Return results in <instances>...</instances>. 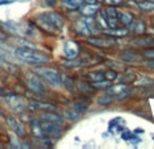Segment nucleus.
I'll use <instances>...</instances> for the list:
<instances>
[{
  "label": "nucleus",
  "mask_w": 154,
  "mask_h": 149,
  "mask_svg": "<svg viewBox=\"0 0 154 149\" xmlns=\"http://www.w3.org/2000/svg\"><path fill=\"white\" fill-rule=\"evenodd\" d=\"M15 56L18 57L20 61L26 62L30 65H41L49 61V57L46 54L41 53V52L35 50L32 48H26V46H20L15 50Z\"/></svg>",
  "instance_id": "nucleus-1"
},
{
  "label": "nucleus",
  "mask_w": 154,
  "mask_h": 149,
  "mask_svg": "<svg viewBox=\"0 0 154 149\" xmlns=\"http://www.w3.org/2000/svg\"><path fill=\"white\" fill-rule=\"evenodd\" d=\"M35 72L39 76H42L45 80H48L53 87H60L62 84L61 74L58 73V71L53 69V68H38V69H35Z\"/></svg>",
  "instance_id": "nucleus-2"
},
{
  "label": "nucleus",
  "mask_w": 154,
  "mask_h": 149,
  "mask_svg": "<svg viewBox=\"0 0 154 149\" xmlns=\"http://www.w3.org/2000/svg\"><path fill=\"white\" fill-rule=\"evenodd\" d=\"M24 83H26L27 88L30 91L35 94H45L46 92V87L43 84V81L34 73H27L24 77Z\"/></svg>",
  "instance_id": "nucleus-3"
},
{
  "label": "nucleus",
  "mask_w": 154,
  "mask_h": 149,
  "mask_svg": "<svg viewBox=\"0 0 154 149\" xmlns=\"http://www.w3.org/2000/svg\"><path fill=\"white\" fill-rule=\"evenodd\" d=\"M38 125L41 126V128L45 130V133L49 136V138H58L60 136H61V130H60L58 125H56V123H51L49 122V121H45V119H37Z\"/></svg>",
  "instance_id": "nucleus-4"
},
{
  "label": "nucleus",
  "mask_w": 154,
  "mask_h": 149,
  "mask_svg": "<svg viewBox=\"0 0 154 149\" xmlns=\"http://www.w3.org/2000/svg\"><path fill=\"white\" fill-rule=\"evenodd\" d=\"M39 15L42 16L43 19H46L56 30L62 29V26H64V18H62V15H60L58 12L49 11V12H42V14H39Z\"/></svg>",
  "instance_id": "nucleus-5"
},
{
  "label": "nucleus",
  "mask_w": 154,
  "mask_h": 149,
  "mask_svg": "<svg viewBox=\"0 0 154 149\" xmlns=\"http://www.w3.org/2000/svg\"><path fill=\"white\" fill-rule=\"evenodd\" d=\"M5 100L8 102L11 109L16 113H22L24 109H26V102H24V99L20 98L19 95H16V94H11L10 96L5 98Z\"/></svg>",
  "instance_id": "nucleus-6"
},
{
  "label": "nucleus",
  "mask_w": 154,
  "mask_h": 149,
  "mask_svg": "<svg viewBox=\"0 0 154 149\" xmlns=\"http://www.w3.org/2000/svg\"><path fill=\"white\" fill-rule=\"evenodd\" d=\"M80 53V45L75 41H66L64 45V56L68 60L76 59Z\"/></svg>",
  "instance_id": "nucleus-7"
},
{
  "label": "nucleus",
  "mask_w": 154,
  "mask_h": 149,
  "mask_svg": "<svg viewBox=\"0 0 154 149\" xmlns=\"http://www.w3.org/2000/svg\"><path fill=\"white\" fill-rule=\"evenodd\" d=\"M7 123L10 126V129L19 137H24L26 136V130H24V126L20 121H18L14 117H7Z\"/></svg>",
  "instance_id": "nucleus-8"
},
{
  "label": "nucleus",
  "mask_w": 154,
  "mask_h": 149,
  "mask_svg": "<svg viewBox=\"0 0 154 149\" xmlns=\"http://www.w3.org/2000/svg\"><path fill=\"white\" fill-rule=\"evenodd\" d=\"M108 94H112V95H118V99H122L123 96H126L128 94V87L125 84V83H120V84H115V85H109L107 88Z\"/></svg>",
  "instance_id": "nucleus-9"
},
{
  "label": "nucleus",
  "mask_w": 154,
  "mask_h": 149,
  "mask_svg": "<svg viewBox=\"0 0 154 149\" xmlns=\"http://www.w3.org/2000/svg\"><path fill=\"white\" fill-rule=\"evenodd\" d=\"M88 43L97 46V48H109L111 45H114V40H111V38L103 40V38H97V37H89L88 38Z\"/></svg>",
  "instance_id": "nucleus-10"
},
{
  "label": "nucleus",
  "mask_w": 154,
  "mask_h": 149,
  "mask_svg": "<svg viewBox=\"0 0 154 149\" xmlns=\"http://www.w3.org/2000/svg\"><path fill=\"white\" fill-rule=\"evenodd\" d=\"M41 118L45 121H49V122H51V123H56V125H58V126L64 125L62 117H60L58 114H56V113H53V111H43Z\"/></svg>",
  "instance_id": "nucleus-11"
},
{
  "label": "nucleus",
  "mask_w": 154,
  "mask_h": 149,
  "mask_svg": "<svg viewBox=\"0 0 154 149\" xmlns=\"http://www.w3.org/2000/svg\"><path fill=\"white\" fill-rule=\"evenodd\" d=\"M130 26H131V31H133L134 34H138V35L143 34L145 30H146V24H145V22L141 21V19H135L134 22L130 23Z\"/></svg>",
  "instance_id": "nucleus-12"
},
{
  "label": "nucleus",
  "mask_w": 154,
  "mask_h": 149,
  "mask_svg": "<svg viewBox=\"0 0 154 149\" xmlns=\"http://www.w3.org/2000/svg\"><path fill=\"white\" fill-rule=\"evenodd\" d=\"M116 18L119 19V22L123 26H128L133 22V15L127 11H116Z\"/></svg>",
  "instance_id": "nucleus-13"
},
{
  "label": "nucleus",
  "mask_w": 154,
  "mask_h": 149,
  "mask_svg": "<svg viewBox=\"0 0 154 149\" xmlns=\"http://www.w3.org/2000/svg\"><path fill=\"white\" fill-rule=\"evenodd\" d=\"M104 34L109 35V37H125V35L128 34V30L126 29H119V27H115V29H106L104 30Z\"/></svg>",
  "instance_id": "nucleus-14"
},
{
  "label": "nucleus",
  "mask_w": 154,
  "mask_h": 149,
  "mask_svg": "<svg viewBox=\"0 0 154 149\" xmlns=\"http://www.w3.org/2000/svg\"><path fill=\"white\" fill-rule=\"evenodd\" d=\"M80 12L84 16H93L97 12V7H96L95 4H87L85 7H82L81 10H80Z\"/></svg>",
  "instance_id": "nucleus-15"
},
{
  "label": "nucleus",
  "mask_w": 154,
  "mask_h": 149,
  "mask_svg": "<svg viewBox=\"0 0 154 149\" xmlns=\"http://www.w3.org/2000/svg\"><path fill=\"white\" fill-rule=\"evenodd\" d=\"M120 59L123 60L125 62H133V61H137L138 60V56H137L134 52H122L120 53Z\"/></svg>",
  "instance_id": "nucleus-16"
},
{
  "label": "nucleus",
  "mask_w": 154,
  "mask_h": 149,
  "mask_svg": "<svg viewBox=\"0 0 154 149\" xmlns=\"http://www.w3.org/2000/svg\"><path fill=\"white\" fill-rule=\"evenodd\" d=\"M30 109L35 110V109H43V110H53L54 106L49 103H42V102H37V100H32L30 102Z\"/></svg>",
  "instance_id": "nucleus-17"
},
{
  "label": "nucleus",
  "mask_w": 154,
  "mask_h": 149,
  "mask_svg": "<svg viewBox=\"0 0 154 149\" xmlns=\"http://www.w3.org/2000/svg\"><path fill=\"white\" fill-rule=\"evenodd\" d=\"M76 29H77V31H79L81 35H89L91 34V30L88 29V26L85 24L84 21H79V22H77V23H76Z\"/></svg>",
  "instance_id": "nucleus-18"
},
{
  "label": "nucleus",
  "mask_w": 154,
  "mask_h": 149,
  "mask_svg": "<svg viewBox=\"0 0 154 149\" xmlns=\"http://www.w3.org/2000/svg\"><path fill=\"white\" fill-rule=\"evenodd\" d=\"M137 45L147 48V46L154 45V40H153L152 37H142V38H138V40H137Z\"/></svg>",
  "instance_id": "nucleus-19"
},
{
  "label": "nucleus",
  "mask_w": 154,
  "mask_h": 149,
  "mask_svg": "<svg viewBox=\"0 0 154 149\" xmlns=\"http://www.w3.org/2000/svg\"><path fill=\"white\" fill-rule=\"evenodd\" d=\"M109 83H111L109 80H104V81H103V80H100V81H93L92 83V87L95 88V90H107V88L111 85Z\"/></svg>",
  "instance_id": "nucleus-20"
},
{
  "label": "nucleus",
  "mask_w": 154,
  "mask_h": 149,
  "mask_svg": "<svg viewBox=\"0 0 154 149\" xmlns=\"http://www.w3.org/2000/svg\"><path fill=\"white\" fill-rule=\"evenodd\" d=\"M84 2V0H62L65 7H68L69 10H75V8L80 7V4Z\"/></svg>",
  "instance_id": "nucleus-21"
},
{
  "label": "nucleus",
  "mask_w": 154,
  "mask_h": 149,
  "mask_svg": "<svg viewBox=\"0 0 154 149\" xmlns=\"http://www.w3.org/2000/svg\"><path fill=\"white\" fill-rule=\"evenodd\" d=\"M138 7L141 8L142 11H153L154 10V2H141V3H138Z\"/></svg>",
  "instance_id": "nucleus-22"
},
{
  "label": "nucleus",
  "mask_w": 154,
  "mask_h": 149,
  "mask_svg": "<svg viewBox=\"0 0 154 149\" xmlns=\"http://www.w3.org/2000/svg\"><path fill=\"white\" fill-rule=\"evenodd\" d=\"M88 79L91 80V81H100V80H103L104 79V73L103 72H91V73H88Z\"/></svg>",
  "instance_id": "nucleus-23"
},
{
  "label": "nucleus",
  "mask_w": 154,
  "mask_h": 149,
  "mask_svg": "<svg viewBox=\"0 0 154 149\" xmlns=\"http://www.w3.org/2000/svg\"><path fill=\"white\" fill-rule=\"evenodd\" d=\"M104 79L109 80V81H114V80L118 79V73L115 69H108L107 72H104Z\"/></svg>",
  "instance_id": "nucleus-24"
},
{
  "label": "nucleus",
  "mask_w": 154,
  "mask_h": 149,
  "mask_svg": "<svg viewBox=\"0 0 154 149\" xmlns=\"http://www.w3.org/2000/svg\"><path fill=\"white\" fill-rule=\"evenodd\" d=\"M112 100H114V99H112L109 95H103V96H100V98L97 99V103L101 104V106H106V104H109V103H111Z\"/></svg>",
  "instance_id": "nucleus-25"
},
{
  "label": "nucleus",
  "mask_w": 154,
  "mask_h": 149,
  "mask_svg": "<svg viewBox=\"0 0 154 149\" xmlns=\"http://www.w3.org/2000/svg\"><path fill=\"white\" fill-rule=\"evenodd\" d=\"M61 81L64 83L65 87H66L68 90H70V91L73 90V80L72 79H69L68 76H65V74H64V76H61Z\"/></svg>",
  "instance_id": "nucleus-26"
},
{
  "label": "nucleus",
  "mask_w": 154,
  "mask_h": 149,
  "mask_svg": "<svg viewBox=\"0 0 154 149\" xmlns=\"http://www.w3.org/2000/svg\"><path fill=\"white\" fill-rule=\"evenodd\" d=\"M79 88L82 91L84 94H88V92H92L95 88L92 87V84H85V83H80L79 84Z\"/></svg>",
  "instance_id": "nucleus-27"
},
{
  "label": "nucleus",
  "mask_w": 154,
  "mask_h": 149,
  "mask_svg": "<svg viewBox=\"0 0 154 149\" xmlns=\"http://www.w3.org/2000/svg\"><path fill=\"white\" fill-rule=\"evenodd\" d=\"M65 115H66V118H69V119H77L79 118V115H80V113L79 111H76V110H66L65 111Z\"/></svg>",
  "instance_id": "nucleus-28"
},
{
  "label": "nucleus",
  "mask_w": 154,
  "mask_h": 149,
  "mask_svg": "<svg viewBox=\"0 0 154 149\" xmlns=\"http://www.w3.org/2000/svg\"><path fill=\"white\" fill-rule=\"evenodd\" d=\"M142 54H143V57H146V59L153 60L154 59V48H146Z\"/></svg>",
  "instance_id": "nucleus-29"
},
{
  "label": "nucleus",
  "mask_w": 154,
  "mask_h": 149,
  "mask_svg": "<svg viewBox=\"0 0 154 149\" xmlns=\"http://www.w3.org/2000/svg\"><path fill=\"white\" fill-rule=\"evenodd\" d=\"M104 12H106L107 18H116V10L114 8V5H112V7H108Z\"/></svg>",
  "instance_id": "nucleus-30"
},
{
  "label": "nucleus",
  "mask_w": 154,
  "mask_h": 149,
  "mask_svg": "<svg viewBox=\"0 0 154 149\" xmlns=\"http://www.w3.org/2000/svg\"><path fill=\"white\" fill-rule=\"evenodd\" d=\"M65 67H69V68H75V67H79V65H81V61H77V60H73L72 61H65L64 62Z\"/></svg>",
  "instance_id": "nucleus-31"
},
{
  "label": "nucleus",
  "mask_w": 154,
  "mask_h": 149,
  "mask_svg": "<svg viewBox=\"0 0 154 149\" xmlns=\"http://www.w3.org/2000/svg\"><path fill=\"white\" fill-rule=\"evenodd\" d=\"M134 79H135V76H133V74H131V76H130V74H123V76L120 77L119 80H120V83H125V84H127L128 81H133Z\"/></svg>",
  "instance_id": "nucleus-32"
},
{
  "label": "nucleus",
  "mask_w": 154,
  "mask_h": 149,
  "mask_svg": "<svg viewBox=\"0 0 154 149\" xmlns=\"http://www.w3.org/2000/svg\"><path fill=\"white\" fill-rule=\"evenodd\" d=\"M122 138L126 140V141H128L130 138H135V137L133 136V133H131V132H125V133H122Z\"/></svg>",
  "instance_id": "nucleus-33"
},
{
  "label": "nucleus",
  "mask_w": 154,
  "mask_h": 149,
  "mask_svg": "<svg viewBox=\"0 0 154 149\" xmlns=\"http://www.w3.org/2000/svg\"><path fill=\"white\" fill-rule=\"evenodd\" d=\"M106 2L108 5H119V4H122L123 0H106Z\"/></svg>",
  "instance_id": "nucleus-34"
},
{
  "label": "nucleus",
  "mask_w": 154,
  "mask_h": 149,
  "mask_svg": "<svg viewBox=\"0 0 154 149\" xmlns=\"http://www.w3.org/2000/svg\"><path fill=\"white\" fill-rule=\"evenodd\" d=\"M45 3L49 5V7H53V5L56 4V0H45Z\"/></svg>",
  "instance_id": "nucleus-35"
},
{
  "label": "nucleus",
  "mask_w": 154,
  "mask_h": 149,
  "mask_svg": "<svg viewBox=\"0 0 154 149\" xmlns=\"http://www.w3.org/2000/svg\"><path fill=\"white\" fill-rule=\"evenodd\" d=\"M146 64H147V67H150V68H153V69H154V59L150 60V61L146 62Z\"/></svg>",
  "instance_id": "nucleus-36"
},
{
  "label": "nucleus",
  "mask_w": 154,
  "mask_h": 149,
  "mask_svg": "<svg viewBox=\"0 0 154 149\" xmlns=\"http://www.w3.org/2000/svg\"><path fill=\"white\" fill-rule=\"evenodd\" d=\"M87 3H88V4H95L96 0H87Z\"/></svg>",
  "instance_id": "nucleus-37"
},
{
  "label": "nucleus",
  "mask_w": 154,
  "mask_h": 149,
  "mask_svg": "<svg viewBox=\"0 0 154 149\" xmlns=\"http://www.w3.org/2000/svg\"><path fill=\"white\" fill-rule=\"evenodd\" d=\"M96 2H103V0H96Z\"/></svg>",
  "instance_id": "nucleus-38"
},
{
  "label": "nucleus",
  "mask_w": 154,
  "mask_h": 149,
  "mask_svg": "<svg viewBox=\"0 0 154 149\" xmlns=\"http://www.w3.org/2000/svg\"><path fill=\"white\" fill-rule=\"evenodd\" d=\"M150 2H154V0H150Z\"/></svg>",
  "instance_id": "nucleus-39"
}]
</instances>
